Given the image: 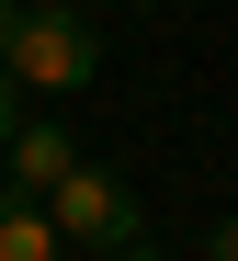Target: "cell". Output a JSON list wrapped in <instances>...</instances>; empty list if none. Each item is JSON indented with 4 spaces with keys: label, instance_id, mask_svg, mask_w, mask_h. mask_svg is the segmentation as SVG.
<instances>
[{
    "label": "cell",
    "instance_id": "cell-7",
    "mask_svg": "<svg viewBox=\"0 0 238 261\" xmlns=\"http://www.w3.org/2000/svg\"><path fill=\"white\" fill-rule=\"evenodd\" d=\"M102 261H170V250H148V239H125V250H102Z\"/></svg>",
    "mask_w": 238,
    "mask_h": 261
},
{
    "label": "cell",
    "instance_id": "cell-4",
    "mask_svg": "<svg viewBox=\"0 0 238 261\" xmlns=\"http://www.w3.org/2000/svg\"><path fill=\"white\" fill-rule=\"evenodd\" d=\"M57 216H45V193H12L0 182V261H57Z\"/></svg>",
    "mask_w": 238,
    "mask_h": 261
},
{
    "label": "cell",
    "instance_id": "cell-2",
    "mask_svg": "<svg viewBox=\"0 0 238 261\" xmlns=\"http://www.w3.org/2000/svg\"><path fill=\"white\" fill-rule=\"evenodd\" d=\"M45 216H57V239H68V250H125V239H148V204H136L114 170H91V159H68V170H57Z\"/></svg>",
    "mask_w": 238,
    "mask_h": 261
},
{
    "label": "cell",
    "instance_id": "cell-5",
    "mask_svg": "<svg viewBox=\"0 0 238 261\" xmlns=\"http://www.w3.org/2000/svg\"><path fill=\"white\" fill-rule=\"evenodd\" d=\"M12 125H23V80L0 68V137H12Z\"/></svg>",
    "mask_w": 238,
    "mask_h": 261
},
{
    "label": "cell",
    "instance_id": "cell-3",
    "mask_svg": "<svg viewBox=\"0 0 238 261\" xmlns=\"http://www.w3.org/2000/svg\"><path fill=\"white\" fill-rule=\"evenodd\" d=\"M68 159H80V148H68L57 114H45V125H12V137H0V182H12V193H57Z\"/></svg>",
    "mask_w": 238,
    "mask_h": 261
},
{
    "label": "cell",
    "instance_id": "cell-8",
    "mask_svg": "<svg viewBox=\"0 0 238 261\" xmlns=\"http://www.w3.org/2000/svg\"><path fill=\"white\" fill-rule=\"evenodd\" d=\"M12 23H23V0H0V46H12Z\"/></svg>",
    "mask_w": 238,
    "mask_h": 261
},
{
    "label": "cell",
    "instance_id": "cell-9",
    "mask_svg": "<svg viewBox=\"0 0 238 261\" xmlns=\"http://www.w3.org/2000/svg\"><path fill=\"white\" fill-rule=\"evenodd\" d=\"M125 12H148V0H125Z\"/></svg>",
    "mask_w": 238,
    "mask_h": 261
},
{
    "label": "cell",
    "instance_id": "cell-10",
    "mask_svg": "<svg viewBox=\"0 0 238 261\" xmlns=\"http://www.w3.org/2000/svg\"><path fill=\"white\" fill-rule=\"evenodd\" d=\"M23 12H34V0H23Z\"/></svg>",
    "mask_w": 238,
    "mask_h": 261
},
{
    "label": "cell",
    "instance_id": "cell-1",
    "mask_svg": "<svg viewBox=\"0 0 238 261\" xmlns=\"http://www.w3.org/2000/svg\"><path fill=\"white\" fill-rule=\"evenodd\" d=\"M0 68L23 80V91H91V80H102V34H91L68 0H34V12L12 23V46H0Z\"/></svg>",
    "mask_w": 238,
    "mask_h": 261
},
{
    "label": "cell",
    "instance_id": "cell-6",
    "mask_svg": "<svg viewBox=\"0 0 238 261\" xmlns=\"http://www.w3.org/2000/svg\"><path fill=\"white\" fill-rule=\"evenodd\" d=\"M204 261H238V216H227V227H216V239H204Z\"/></svg>",
    "mask_w": 238,
    "mask_h": 261
}]
</instances>
